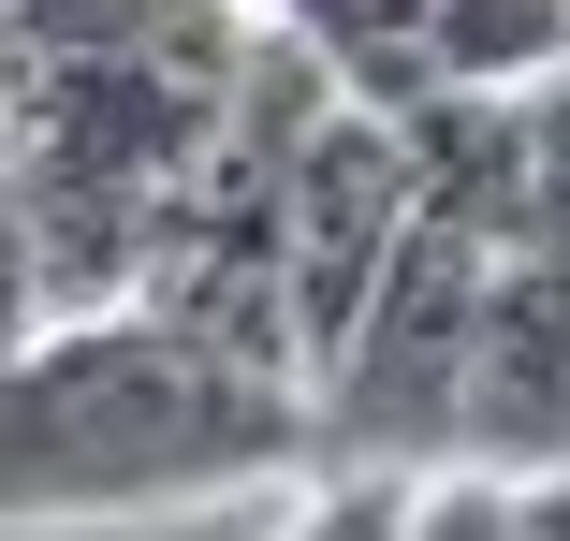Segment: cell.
Segmentation results:
<instances>
[{"label": "cell", "instance_id": "6da1fadb", "mask_svg": "<svg viewBox=\"0 0 570 541\" xmlns=\"http://www.w3.org/2000/svg\"><path fill=\"white\" fill-rule=\"evenodd\" d=\"M322 454V395L205 352L161 307H88L0 366V527H118L176 498H249Z\"/></svg>", "mask_w": 570, "mask_h": 541}, {"label": "cell", "instance_id": "7a4b0ae2", "mask_svg": "<svg viewBox=\"0 0 570 541\" xmlns=\"http://www.w3.org/2000/svg\"><path fill=\"white\" fill-rule=\"evenodd\" d=\"M512 249H483L469 220H410V249L381 264V293L352 307V337L322 352V454L352 469H453L469 440V352H483V293Z\"/></svg>", "mask_w": 570, "mask_h": 541}, {"label": "cell", "instance_id": "3957f363", "mask_svg": "<svg viewBox=\"0 0 570 541\" xmlns=\"http://www.w3.org/2000/svg\"><path fill=\"white\" fill-rule=\"evenodd\" d=\"M410 220H424L410 118L336 88L322 118L293 132V161H278V264H293V322H307V381H322L336 337H352V307L381 293V264L410 249Z\"/></svg>", "mask_w": 570, "mask_h": 541}, {"label": "cell", "instance_id": "277c9868", "mask_svg": "<svg viewBox=\"0 0 570 541\" xmlns=\"http://www.w3.org/2000/svg\"><path fill=\"white\" fill-rule=\"evenodd\" d=\"M469 469H570V249H512L483 293V352H469Z\"/></svg>", "mask_w": 570, "mask_h": 541}, {"label": "cell", "instance_id": "5b68a950", "mask_svg": "<svg viewBox=\"0 0 570 541\" xmlns=\"http://www.w3.org/2000/svg\"><path fill=\"white\" fill-rule=\"evenodd\" d=\"M424 59H439V88L527 102L541 73H570V0H424Z\"/></svg>", "mask_w": 570, "mask_h": 541}, {"label": "cell", "instance_id": "8992f818", "mask_svg": "<svg viewBox=\"0 0 570 541\" xmlns=\"http://www.w3.org/2000/svg\"><path fill=\"white\" fill-rule=\"evenodd\" d=\"M410 541H541V498L512 483V469H424L410 483Z\"/></svg>", "mask_w": 570, "mask_h": 541}, {"label": "cell", "instance_id": "52a82bcc", "mask_svg": "<svg viewBox=\"0 0 570 541\" xmlns=\"http://www.w3.org/2000/svg\"><path fill=\"white\" fill-rule=\"evenodd\" d=\"M410 483H424V469H352V454H336V469L278 512V541H410Z\"/></svg>", "mask_w": 570, "mask_h": 541}, {"label": "cell", "instance_id": "ba28073f", "mask_svg": "<svg viewBox=\"0 0 570 541\" xmlns=\"http://www.w3.org/2000/svg\"><path fill=\"white\" fill-rule=\"evenodd\" d=\"M527 498H541V541H570V469H541Z\"/></svg>", "mask_w": 570, "mask_h": 541}, {"label": "cell", "instance_id": "9c48e42d", "mask_svg": "<svg viewBox=\"0 0 570 541\" xmlns=\"http://www.w3.org/2000/svg\"><path fill=\"white\" fill-rule=\"evenodd\" d=\"M249 16H278V0H249Z\"/></svg>", "mask_w": 570, "mask_h": 541}]
</instances>
